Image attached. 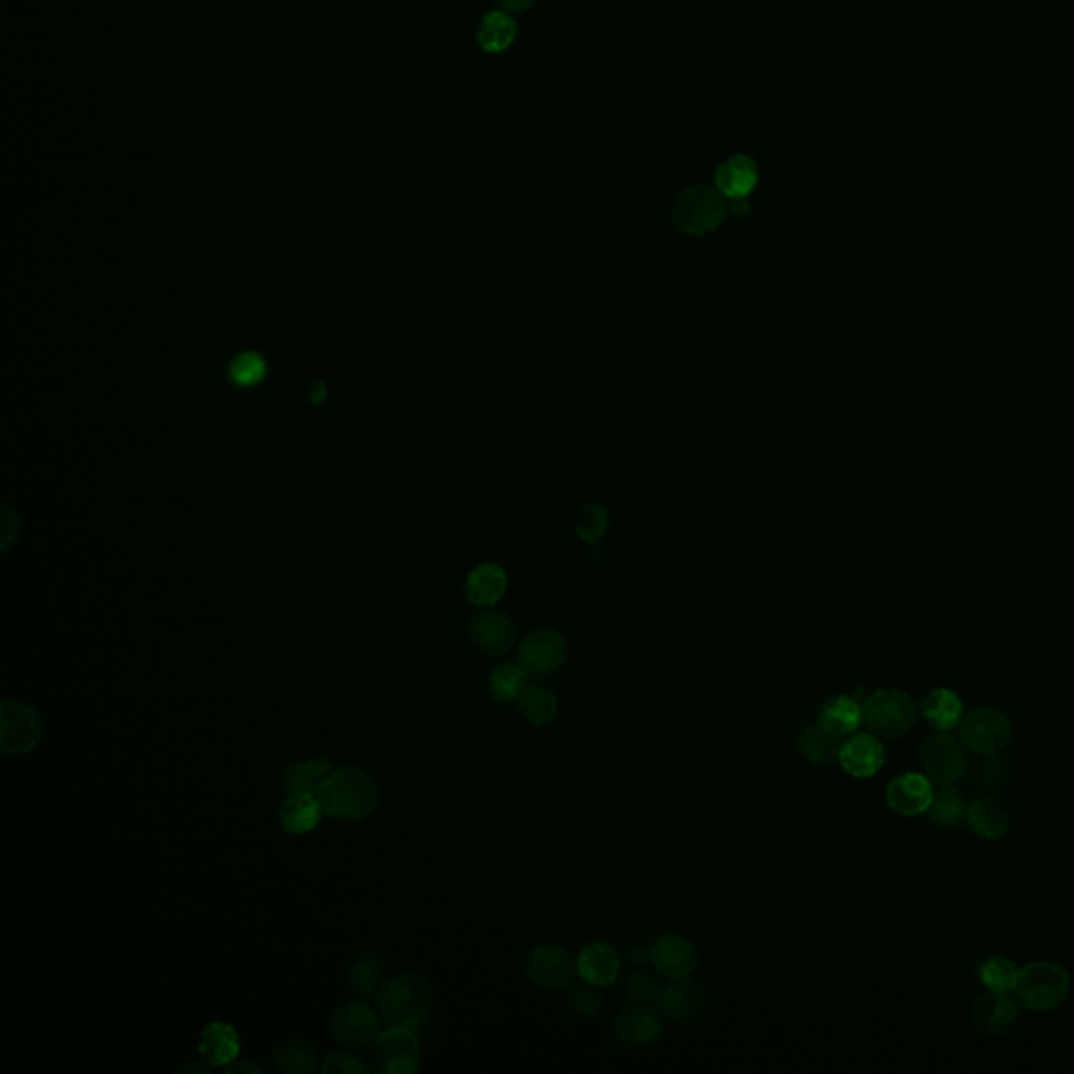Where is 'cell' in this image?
Returning <instances> with one entry per match:
<instances>
[{
	"instance_id": "cell-28",
	"label": "cell",
	"mask_w": 1074,
	"mask_h": 1074,
	"mask_svg": "<svg viewBox=\"0 0 1074 1074\" xmlns=\"http://www.w3.org/2000/svg\"><path fill=\"white\" fill-rule=\"evenodd\" d=\"M334 766L328 757H311V760H300L294 762L284 773V789L286 793H313L320 789V785L332 775Z\"/></svg>"
},
{
	"instance_id": "cell-29",
	"label": "cell",
	"mask_w": 1074,
	"mask_h": 1074,
	"mask_svg": "<svg viewBox=\"0 0 1074 1074\" xmlns=\"http://www.w3.org/2000/svg\"><path fill=\"white\" fill-rule=\"evenodd\" d=\"M273 1066L282 1074H313L321 1071L316 1047L303 1039H288L273 1049Z\"/></svg>"
},
{
	"instance_id": "cell-31",
	"label": "cell",
	"mask_w": 1074,
	"mask_h": 1074,
	"mask_svg": "<svg viewBox=\"0 0 1074 1074\" xmlns=\"http://www.w3.org/2000/svg\"><path fill=\"white\" fill-rule=\"evenodd\" d=\"M519 705V712L523 716L524 720L531 726H551L556 716H558V709H560V701L556 698V693L552 691L551 687L546 684H529L524 689L523 695L517 701Z\"/></svg>"
},
{
	"instance_id": "cell-44",
	"label": "cell",
	"mask_w": 1074,
	"mask_h": 1074,
	"mask_svg": "<svg viewBox=\"0 0 1074 1074\" xmlns=\"http://www.w3.org/2000/svg\"><path fill=\"white\" fill-rule=\"evenodd\" d=\"M628 959L630 963L634 965H646L651 963V947H644V945H632L630 951H628Z\"/></svg>"
},
{
	"instance_id": "cell-43",
	"label": "cell",
	"mask_w": 1074,
	"mask_h": 1074,
	"mask_svg": "<svg viewBox=\"0 0 1074 1074\" xmlns=\"http://www.w3.org/2000/svg\"><path fill=\"white\" fill-rule=\"evenodd\" d=\"M223 1071H225V1073H230V1074H239V1073H248V1074L259 1073V1074H261V1073H264V1071H262V1069H261V1066H259V1064H255V1062H246V1060H233L232 1064H227V1066H225V1069H223Z\"/></svg>"
},
{
	"instance_id": "cell-1",
	"label": "cell",
	"mask_w": 1074,
	"mask_h": 1074,
	"mask_svg": "<svg viewBox=\"0 0 1074 1074\" xmlns=\"http://www.w3.org/2000/svg\"><path fill=\"white\" fill-rule=\"evenodd\" d=\"M321 811L338 820H363L376 813L380 789L372 773L361 766H341L316 791Z\"/></svg>"
},
{
	"instance_id": "cell-38",
	"label": "cell",
	"mask_w": 1074,
	"mask_h": 1074,
	"mask_svg": "<svg viewBox=\"0 0 1074 1074\" xmlns=\"http://www.w3.org/2000/svg\"><path fill=\"white\" fill-rule=\"evenodd\" d=\"M659 988L662 985L657 983L655 976L646 972H632L630 976L624 978L619 995L628 1005H644V1003H655Z\"/></svg>"
},
{
	"instance_id": "cell-35",
	"label": "cell",
	"mask_w": 1074,
	"mask_h": 1074,
	"mask_svg": "<svg viewBox=\"0 0 1074 1074\" xmlns=\"http://www.w3.org/2000/svg\"><path fill=\"white\" fill-rule=\"evenodd\" d=\"M929 820L942 829H953L961 825V820L967 814V806L963 802V795L953 787H940V791H934V800L929 806Z\"/></svg>"
},
{
	"instance_id": "cell-36",
	"label": "cell",
	"mask_w": 1074,
	"mask_h": 1074,
	"mask_svg": "<svg viewBox=\"0 0 1074 1074\" xmlns=\"http://www.w3.org/2000/svg\"><path fill=\"white\" fill-rule=\"evenodd\" d=\"M1017 967L1010 959L990 955L978 965V980L988 990H1010L1016 987Z\"/></svg>"
},
{
	"instance_id": "cell-46",
	"label": "cell",
	"mask_w": 1074,
	"mask_h": 1074,
	"mask_svg": "<svg viewBox=\"0 0 1074 1074\" xmlns=\"http://www.w3.org/2000/svg\"><path fill=\"white\" fill-rule=\"evenodd\" d=\"M323 397H325V384L323 382H316L313 384V391H311V399L316 404H320V402H323Z\"/></svg>"
},
{
	"instance_id": "cell-12",
	"label": "cell",
	"mask_w": 1074,
	"mask_h": 1074,
	"mask_svg": "<svg viewBox=\"0 0 1074 1074\" xmlns=\"http://www.w3.org/2000/svg\"><path fill=\"white\" fill-rule=\"evenodd\" d=\"M382 1020L376 1010L366 1001H350L341 1005L330 1020V1033L343 1047L361 1049L374 1046L380 1035Z\"/></svg>"
},
{
	"instance_id": "cell-22",
	"label": "cell",
	"mask_w": 1074,
	"mask_h": 1074,
	"mask_svg": "<svg viewBox=\"0 0 1074 1074\" xmlns=\"http://www.w3.org/2000/svg\"><path fill=\"white\" fill-rule=\"evenodd\" d=\"M757 181H760V173H757L754 160L750 156H743V153L730 156L716 169V187L725 194L728 200L750 198Z\"/></svg>"
},
{
	"instance_id": "cell-21",
	"label": "cell",
	"mask_w": 1074,
	"mask_h": 1074,
	"mask_svg": "<svg viewBox=\"0 0 1074 1074\" xmlns=\"http://www.w3.org/2000/svg\"><path fill=\"white\" fill-rule=\"evenodd\" d=\"M198 1051L210 1069H225L239 1058V1035L227 1022H210L202 1030Z\"/></svg>"
},
{
	"instance_id": "cell-5",
	"label": "cell",
	"mask_w": 1074,
	"mask_h": 1074,
	"mask_svg": "<svg viewBox=\"0 0 1074 1074\" xmlns=\"http://www.w3.org/2000/svg\"><path fill=\"white\" fill-rule=\"evenodd\" d=\"M728 212V198L718 187L693 185L676 198L671 219L680 232L707 235L725 223Z\"/></svg>"
},
{
	"instance_id": "cell-16",
	"label": "cell",
	"mask_w": 1074,
	"mask_h": 1074,
	"mask_svg": "<svg viewBox=\"0 0 1074 1074\" xmlns=\"http://www.w3.org/2000/svg\"><path fill=\"white\" fill-rule=\"evenodd\" d=\"M468 634L472 644L490 657L506 655L517 642V628L513 619L502 610L485 609L477 613L470 621Z\"/></svg>"
},
{
	"instance_id": "cell-9",
	"label": "cell",
	"mask_w": 1074,
	"mask_h": 1074,
	"mask_svg": "<svg viewBox=\"0 0 1074 1074\" xmlns=\"http://www.w3.org/2000/svg\"><path fill=\"white\" fill-rule=\"evenodd\" d=\"M524 974L533 987L542 990H563L573 985L578 976V958L569 949L544 942L529 951L524 961Z\"/></svg>"
},
{
	"instance_id": "cell-19",
	"label": "cell",
	"mask_w": 1074,
	"mask_h": 1074,
	"mask_svg": "<svg viewBox=\"0 0 1074 1074\" xmlns=\"http://www.w3.org/2000/svg\"><path fill=\"white\" fill-rule=\"evenodd\" d=\"M888 806L902 816L928 813L934 800V783L917 773H906L892 779L886 789Z\"/></svg>"
},
{
	"instance_id": "cell-27",
	"label": "cell",
	"mask_w": 1074,
	"mask_h": 1074,
	"mask_svg": "<svg viewBox=\"0 0 1074 1074\" xmlns=\"http://www.w3.org/2000/svg\"><path fill=\"white\" fill-rule=\"evenodd\" d=\"M816 723L840 737H848L863 725V703L848 695L827 699L816 714Z\"/></svg>"
},
{
	"instance_id": "cell-3",
	"label": "cell",
	"mask_w": 1074,
	"mask_h": 1074,
	"mask_svg": "<svg viewBox=\"0 0 1074 1074\" xmlns=\"http://www.w3.org/2000/svg\"><path fill=\"white\" fill-rule=\"evenodd\" d=\"M1073 990L1066 967L1053 961H1035L1017 970L1016 995L1020 1005L1030 1012H1051L1062 1008Z\"/></svg>"
},
{
	"instance_id": "cell-8",
	"label": "cell",
	"mask_w": 1074,
	"mask_h": 1074,
	"mask_svg": "<svg viewBox=\"0 0 1074 1074\" xmlns=\"http://www.w3.org/2000/svg\"><path fill=\"white\" fill-rule=\"evenodd\" d=\"M42 739L40 714L24 701L0 703V750L4 755H26Z\"/></svg>"
},
{
	"instance_id": "cell-33",
	"label": "cell",
	"mask_w": 1074,
	"mask_h": 1074,
	"mask_svg": "<svg viewBox=\"0 0 1074 1074\" xmlns=\"http://www.w3.org/2000/svg\"><path fill=\"white\" fill-rule=\"evenodd\" d=\"M529 680L531 678L527 676V671L519 664H502V666L492 669V674L487 678V693L495 703H502V705L517 703L523 695L524 689L529 687Z\"/></svg>"
},
{
	"instance_id": "cell-39",
	"label": "cell",
	"mask_w": 1074,
	"mask_h": 1074,
	"mask_svg": "<svg viewBox=\"0 0 1074 1074\" xmlns=\"http://www.w3.org/2000/svg\"><path fill=\"white\" fill-rule=\"evenodd\" d=\"M230 376L237 386H257L267 376V361L257 350L239 353L232 361Z\"/></svg>"
},
{
	"instance_id": "cell-47",
	"label": "cell",
	"mask_w": 1074,
	"mask_h": 1074,
	"mask_svg": "<svg viewBox=\"0 0 1074 1074\" xmlns=\"http://www.w3.org/2000/svg\"><path fill=\"white\" fill-rule=\"evenodd\" d=\"M210 1069L208 1066H202V1064H185L181 1066L176 1073H208Z\"/></svg>"
},
{
	"instance_id": "cell-13",
	"label": "cell",
	"mask_w": 1074,
	"mask_h": 1074,
	"mask_svg": "<svg viewBox=\"0 0 1074 1074\" xmlns=\"http://www.w3.org/2000/svg\"><path fill=\"white\" fill-rule=\"evenodd\" d=\"M657 1012L674 1024H689L698 1020L707 1008V990L693 978L668 980L659 988L655 1003Z\"/></svg>"
},
{
	"instance_id": "cell-24",
	"label": "cell",
	"mask_w": 1074,
	"mask_h": 1074,
	"mask_svg": "<svg viewBox=\"0 0 1074 1074\" xmlns=\"http://www.w3.org/2000/svg\"><path fill=\"white\" fill-rule=\"evenodd\" d=\"M465 590L472 605L481 609H492L504 598L508 590L506 571L492 563L481 565L474 571H470V576L466 578Z\"/></svg>"
},
{
	"instance_id": "cell-34",
	"label": "cell",
	"mask_w": 1074,
	"mask_h": 1074,
	"mask_svg": "<svg viewBox=\"0 0 1074 1074\" xmlns=\"http://www.w3.org/2000/svg\"><path fill=\"white\" fill-rule=\"evenodd\" d=\"M384 961L376 953H361L350 963L349 985L357 995L372 997L384 985Z\"/></svg>"
},
{
	"instance_id": "cell-20",
	"label": "cell",
	"mask_w": 1074,
	"mask_h": 1074,
	"mask_svg": "<svg viewBox=\"0 0 1074 1074\" xmlns=\"http://www.w3.org/2000/svg\"><path fill=\"white\" fill-rule=\"evenodd\" d=\"M884 762H886V750L877 739V734L861 732L843 741L840 764L850 777L854 779L875 777L881 770Z\"/></svg>"
},
{
	"instance_id": "cell-4",
	"label": "cell",
	"mask_w": 1074,
	"mask_h": 1074,
	"mask_svg": "<svg viewBox=\"0 0 1074 1074\" xmlns=\"http://www.w3.org/2000/svg\"><path fill=\"white\" fill-rule=\"evenodd\" d=\"M919 714V703L900 689L875 691L863 703V725L884 739H900L909 734L917 725Z\"/></svg>"
},
{
	"instance_id": "cell-30",
	"label": "cell",
	"mask_w": 1074,
	"mask_h": 1074,
	"mask_svg": "<svg viewBox=\"0 0 1074 1074\" xmlns=\"http://www.w3.org/2000/svg\"><path fill=\"white\" fill-rule=\"evenodd\" d=\"M517 38V22L510 13L495 9L483 15L477 28V42L485 53H504Z\"/></svg>"
},
{
	"instance_id": "cell-41",
	"label": "cell",
	"mask_w": 1074,
	"mask_h": 1074,
	"mask_svg": "<svg viewBox=\"0 0 1074 1074\" xmlns=\"http://www.w3.org/2000/svg\"><path fill=\"white\" fill-rule=\"evenodd\" d=\"M609 527V515L603 506L590 504L583 508L580 519H578V538L585 544H596L603 540Z\"/></svg>"
},
{
	"instance_id": "cell-42",
	"label": "cell",
	"mask_w": 1074,
	"mask_h": 1074,
	"mask_svg": "<svg viewBox=\"0 0 1074 1074\" xmlns=\"http://www.w3.org/2000/svg\"><path fill=\"white\" fill-rule=\"evenodd\" d=\"M368 1071H370V1064H366L361 1058H357L353 1053H345V1051L330 1053L321 1062V1073L325 1074H361L368 1073Z\"/></svg>"
},
{
	"instance_id": "cell-37",
	"label": "cell",
	"mask_w": 1074,
	"mask_h": 1074,
	"mask_svg": "<svg viewBox=\"0 0 1074 1074\" xmlns=\"http://www.w3.org/2000/svg\"><path fill=\"white\" fill-rule=\"evenodd\" d=\"M567 1005L571 1014L578 1017H596L605 1010V997L601 992V987L581 980L580 985H571L569 988Z\"/></svg>"
},
{
	"instance_id": "cell-11",
	"label": "cell",
	"mask_w": 1074,
	"mask_h": 1074,
	"mask_svg": "<svg viewBox=\"0 0 1074 1074\" xmlns=\"http://www.w3.org/2000/svg\"><path fill=\"white\" fill-rule=\"evenodd\" d=\"M420 1069V1041L409 1028L388 1026L378 1035L372 1047L370 1071L384 1074H411Z\"/></svg>"
},
{
	"instance_id": "cell-26",
	"label": "cell",
	"mask_w": 1074,
	"mask_h": 1074,
	"mask_svg": "<svg viewBox=\"0 0 1074 1074\" xmlns=\"http://www.w3.org/2000/svg\"><path fill=\"white\" fill-rule=\"evenodd\" d=\"M842 745L843 737L831 732L829 728H825L823 725H818L816 720L813 725L804 726L800 737H798L800 754L818 766H825V764L840 760Z\"/></svg>"
},
{
	"instance_id": "cell-15",
	"label": "cell",
	"mask_w": 1074,
	"mask_h": 1074,
	"mask_svg": "<svg viewBox=\"0 0 1074 1074\" xmlns=\"http://www.w3.org/2000/svg\"><path fill=\"white\" fill-rule=\"evenodd\" d=\"M615 1039L628 1049H646L655 1046L664 1033V1022L657 1008H651L649 1003L644 1005H630L626 1008L613 1026Z\"/></svg>"
},
{
	"instance_id": "cell-10",
	"label": "cell",
	"mask_w": 1074,
	"mask_h": 1074,
	"mask_svg": "<svg viewBox=\"0 0 1074 1074\" xmlns=\"http://www.w3.org/2000/svg\"><path fill=\"white\" fill-rule=\"evenodd\" d=\"M919 760L926 777L938 787H953L967 773L965 745L949 734L928 737L919 748Z\"/></svg>"
},
{
	"instance_id": "cell-14",
	"label": "cell",
	"mask_w": 1074,
	"mask_h": 1074,
	"mask_svg": "<svg viewBox=\"0 0 1074 1074\" xmlns=\"http://www.w3.org/2000/svg\"><path fill=\"white\" fill-rule=\"evenodd\" d=\"M651 965L668 980L693 978L699 967V951L691 938L664 934L651 945Z\"/></svg>"
},
{
	"instance_id": "cell-18",
	"label": "cell",
	"mask_w": 1074,
	"mask_h": 1074,
	"mask_svg": "<svg viewBox=\"0 0 1074 1074\" xmlns=\"http://www.w3.org/2000/svg\"><path fill=\"white\" fill-rule=\"evenodd\" d=\"M624 970L621 953L605 940L588 942L578 955V976L594 987H610Z\"/></svg>"
},
{
	"instance_id": "cell-40",
	"label": "cell",
	"mask_w": 1074,
	"mask_h": 1074,
	"mask_svg": "<svg viewBox=\"0 0 1074 1074\" xmlns=\"http://www.w3.org/2000/svg\"><path fill=\"white\" fill-rule=\"evenodd\" d=\"M1014 775V762L1005 755H985V760L976 766V783L983 787H1001L1008 783Z\"/></svg>"
},
{
	"instance_id": "cell-45",
	"label": "cell",
	"mask_w": 1074,
	"mask_h": 1074,
	"mask_svg": "<svg viewBox=\"0 0 1074 1074\" xmlns=\"http://www.w3.org/2000/svg\"><path fill=\"white\" fill-rule=\"evenodd\" d=\"M495 2L506 13H523L529 7L535 4V0H495Z\"/></svg>"
},
{
	"instance_id": "cell-32",
	"label": "cell",
	"mask_w": 1074,
	"mask_h": 1074,
	"mask_svg": "<svg viewBox=\"0 0 1074 1074\" xmlns=\"http://www.w3.org/2000/svg\"><path fill=\"white\" fill-rule=\"evenodd\" d=\"M919 707L922 716L938 730H951L963 720V703L949 689H934Z\"/></svg>"
},
{
	"instance_id": "cell-17",
	"label": "cell",
	"mask_w": 1074,
	"mask_h": 1074,
	"mask_svg": "<svg viewBox=\"0 0 1074 1074\" xmlns=\"http://www.w3.org/2000/svg\"><path fill=\"white\" fill-rule=\"evenodd\" d=\"M1020 1014V1001L1010 990H988L983 992L972 1010L974 1026L987 1037L1005 1035Z\"/></svg>"
},
{
	"instance_id": "cell-2",
	"label": "cell",
	"mask_w": 1074,
	"mask_h": 1074,
	"mask_svg": "<svg viewBox=\"0 0 1074 1074\" xmlns=\"http://www.w3.org/2000/svg\"><path fill=\"white\" fill-rule=\"evenodd\" d=\"M431 983L416 972L397 974L378 988L376 1012L386 1026L416 1030L433 1012Z\"/></svg>"
},
{
	"instance_id": "cell-23",
	"label": "cell",
	"mask_w": 1074,
	"mask_h": 1074,
	"mask_svg": "<svg viewBox=\"0 0 1074 1074\" xmlns=\"http://www.w3.org/2000/svg\"><path fill=\"white\" fill-rule=\"evenodd\" d=\"M321 804L318 795L313 793H291L280 811H277V823L280 827L292 834V836H305L313 831L321 820Z\"/></svg>"
},
{
	"instance_id": "cell-6",
	"label": "cell",
	"mask_w": 1074,
	"mask_h": 1074,
	"mask_svg": "<svg viewBox=\"0 0 1074 1074\" xmlns=\"http://www.w3.org/2000/svg\"><path fill=\"white\" fill-rule=\"evenodd\" d=\"M1014 737L1012 720L997 707L983 705L963 716L959 739L965 750L978 755L1001 754Z\"/></svg>"
},
{
	"instance_id": "cell-25",
	"label": "cell",
	"mask_w": 1074,
	"mask_h": 1074,
	"mask_svg": "<svg viewBox=\"0 0 1074 1074\" xmlns=\"http://www.w3.org/2000/svg\"><path fill=\"white\" fill-rule=\"evenodd\" d=\"M965 820L970 829L983 840H999L1010 829V814L995 798H980L970 804Z\"/></svg>"
},
{
	"instance_id": "cell-7",
	"label": "cell",
	"mask_w": 1074,
	"mask_h": 1074,
	"mask_svg": "<svg viewBox=\"0 0 1074 1074\" xmlns=\"http://www.w3.org/2000/svg\"><path fill=\"white\" fill-rule=\"evenodd\" d=\"M567 662V639L554 628H538L529 632L517 651V664L535 682L556 676Z\"/></svg>"
}]
</instances>
